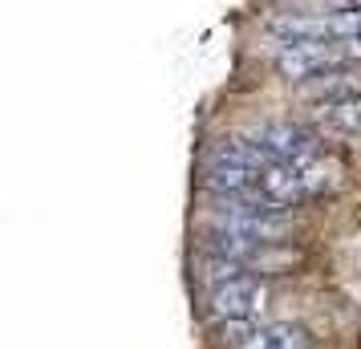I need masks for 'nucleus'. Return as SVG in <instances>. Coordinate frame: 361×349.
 <instances>
[{"instance_id": "obj_1", "label": "nucleus", "mask_w": 361, "mask_h": 349, "mask_svg": "<svg viewBox=\"0 0 361 349\" xmlns=\"http://www.w3.org/2000/svg\"><path fill=\"white\" fill-rule=\"evenodd\" d=\"M219 232L244 235L247 244L268 248L293 232V212L268 200H228V207L219 212Z\"/></svg>"}, {"instance_id": "obj_2", "label": "nucleus", "mask_w": 361, "mask_h": 349, "mask_svg": "<svg viewBox=\"0 0 361 349\" xmlns=\"http://www.w3.org/2000/svg\"><path fill=\"white\" fill-rule=\"evenodd\" d=\"M212 313L228 325H252L260 317L264 300H268V288L260 284V276L252 272H240V268H228V276H215L212 281Z\"/></svg>"}, {"instance_id": "obj_3", "label": "nucleus", "mask_w": 361, "mask_h": 349, "mask_svg": "<svg viewBox=\"0 0 361 349\" xmlns=\"http://www.w3.org/2000/svg\"><path fill=\"white\" fill-rule=\"evenodd\" d=\"M247 142L260 150V159H268V163H305L312 154H321L317 138L305 126H293V122H264L247 134Z\"/></svg>"}, {"instance_id": "obj_4", "label": "nucleus", "mask_w": 361, "mask_h": 349, "mask_svg": "<svg viewBox=\"0 0 361 349\" xmlns=\"http://www.w3.org/2000/svg\"><path fill=\"white\" fill-rule=\"evenodd\" d=\"M231 349H312V345L296 325L272 321V325H252L247 337H235L231 341Z\"/></svg>"}, {"instance_id": "obj_5", "label": "nucleus", "mask_w": 361, "mask_h": 349, "mask_svg": "<svg viewBox=\"0 0 361 349\" xmlns=\"http://www.w3.org/2000/svg\"><path fill=\"white\" fill-rule=\"evenodd\" d=\"M321 126L333 134H361V94L341 102H325L321 106Z\"/></svg>"}]
</instances>
